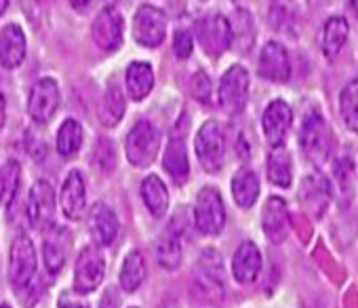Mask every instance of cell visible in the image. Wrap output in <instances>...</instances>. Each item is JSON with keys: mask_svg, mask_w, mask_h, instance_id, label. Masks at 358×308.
Masks as SVG:
<instances>
[{"mask_svg": "<svg viewBox=\"0 0 358 308\" xmlns=\"http://www.w3.org/2000/svg\"><path fill=\"white\" fill-rule=\"evenodd\" d=\"M299 146L314 165H327L335 152V135L320 110L306 112L299 127Z\"/></svg>", "mask_w": 358, "mask_h": 308, "instance_id": "6da1fadb", "label": "cell"}, {"mask_svg": "<svg viewBox=\"0 0 358 308\" xmlns=\"http://www.w3.org/2000/svg\"><path fill=\"white\" fill-rule=\"evenodd\" d=\"M196 157L205 172L217 174L226 157V135L217 120H207L196 133Z\"/></svg>", "mask_w": 358, "mask_h": 308, "instance_id": "7a4b0ae2", "label": "cell"}, {"mask_svg": "<svg viewBox=\"0 0 358 308\" xmlns=\"http://www.w3.org/2000/svg\"><path fill=\"white\" fill-rule=\"evenodd\" d=\"M160 148V131L148 122H137L127 135V159L135 167H148L158 154Z\"/></svg>", "mask_w": 358, "mask_h": 308, "instance_id": "3957f363", "label": "cell"}, {"mask_svg": "<svg viewBox=\"0 0 358 308\" xmlns=\"http://www.w3.org/2000/svg\"><path fill=\"white\" fill-rule=\"evenodd\" d=\"M196 38L207 55L220 57L232 47L230 22L222 13H209L196 22Z\"/></svg>", "mask_w": 358, "mask_h": 308, "instance_id": "277c9868", "label": "cell"}, {"mask_svg": "<svg viewBox=\"0 0 358 308\" xmlns=\"http://www.w3.org/2000/svg\"><path fill=\"white\" fill-rule=\"evenodd\" d=\"M36 274V249L28 234H17L11 245L9 279L17 291H24Z\"/></svg>", "mask_w": 358, "mask_h": 308, "instance_id": "5b68a950", "label": "cell"}, {"mask_svg": "<svg viewBox=\"0 0 358 308\" xmlns=\"http://www.w3.org/2000/svg\"><path fill=\"white\" fill-rule=\"evenodd\" d=\"M194 222L203 234L215 237L226 226V207L222 201V195L207 186L199 192L196 205H194Z\"/></svg>", "mask_w": 358, "mask_h": 308, "instance_id": "8992f818", "label": "cell"}, {"mask_svg": "<svg viewBox=\"0 0 358 308\" xmlns=\"http://www.w3.org/2000/svg\"><path fill=\"white\" fill-rule=\"evenodd\" d=\"M249 99V72L243 66H230L220 80V104L228 114H241Z\"/></svg>", "mask_w": 358, "mask_h": 308, "instance_id": "52a82bcc", "label": "cell"}, {"mask_svg": "<svg viewBox=\"0 0 358 308\" xmlns=\"http://www.w3.org/2000/svg\"><path fill=\"white\" fill-rule=\"evenodd\" d=\"M133 36L141 47H148V49L162 45V41L166 36L164 13L152 5L139 7L135 13V22H133Z\"/></svg>", "mask_w": 358, "mask_h": 308, "instance_id": "ba28073f", "label": "cell"}, {"mask_svg": "<svg viewBox=\"0 0 358 308\" xmlns=\"http://www.w3.org/2000/svg\"><path fill=\"white\" fill-rule=\"evenodd\" d=\"M103 272H106V262H103L99 247H95V245L85 247L80 251V255L76 260V268H74V291H78V293L95 291L103 281Z\"/></svg>", "mask_w": 358, "mask_h": 308, "instance_id": "9c48e42d", "label": "cell"}, {"mask_svg": "<svg viewBox=\"0 0 358 308\" xmlns=\"http://www.w3.org/2000/svg\"><path fill=\"white\" fill-rule=\"evenodd\" d=\"M293 125V110L285 99H272L262 116V131L272 148L285 146V139Z\"/></svg>", "mask_w": 358, "mask_h": 308, "instance_id": "30bf717a", "label": "cell"}, {"mask_svg": "<svg viewBox=\"0 0 358 308\" xmlns=\"http://www.w3.org/2000/svg\"><path fill=\"white\" fill-rule=\"evenodd\" d=\"M257 72L262 78L282 85L291 78V57L289 51L285 49V45H280L278 41H270L264 45L262 53H259V62H257Z\"/></svg>", "mask_w": 358, "mask_h": 308, "instance_id": "8fae6325", "label": "cell"}, {"mask_svg": "<svg viewBox=\"0 0 358 308\" xmlns=\"http://www.w3.org/2000/svg\"><path fill=\"white\" fill-rule=\"evenodd\" d=\"M299 201L312 218H322L331 205V182L322 174H310L301 182Z\"/></svg>", "mask_w": 358, "mask_h": 308, "instance_id": "7c38bea8", "label": "cell"}, {"mask_svg": "<svg viewBox=\"0 0 358 308\" xmlns=\"http://www.w3.org/2000/svg\"><path fill=\"white\" fill-rule=\"evenodd\" d=\"M122 15L114 7H106L93 22V41L103 51H116L122 45Z\"/></svg>", "mask_w": 358, "mask_h": 308, "instance_id": "4fadbf2b", "label": "cell"}, {"mask_svg": "<svg viewBox=\"0 0 358 308\" xmlns=\"http://www.w3.org/2000/svg\"><path fill=\"white\" fill-rule=\"evenodd\" d=\"M59 108V87L53 78H43L34 85L28 102V112L32 120L47 122Z\"/></svg>", "mask_w": 358, "mask_h": 308, "instance_id": "5bb4252c", "label": "cell"}, {"mask_svg": "<svg viewBox=\"0 0 358 308\" xmlns=\"http://www.w3.org/2000/svg\"><path fill=\"white\" fill-rule=\"evenodd\" d=\"M28 216L30 222L38 228L53 226L55 218V195L49 182L41 180L32 186L30 190V201H28Z\"/></svg>", "mask_w": 358, "mask_h": 308, "instance_id": "9a60e30c", "label": "cell"}, {"mask_svg": "<svg viewBox=\"0 0 358 308\" xmlns=\"http://www.w3.org/2000/svg\"><path fill=\"white\" fill-rule=\"evenodd\" d=\"M262 228L266 237L274 243H282L289 234L291 220H289V209L287 203L280 197H270L264 205L262 211Z\"/></svg>", "mask_w": 358, "mask_h": 308, "instance_id": "2e32d148", "label": "cell"}, {"mask_svg": "<svg viewBox=\"0 0 358 308\" xmlns=\"http://www.w3.org/2000/svg\"><path fill=\"white\" fill-rule=\"evenodd\" d=\"M162 163H164V169L169 172V176L175 180V184H184L190 178L188 150H186V141H184V135L179 131V127L173 131V135L169 139Z\"/></svg>", "mask_w": 358, "mask_h": 308, "instance_id": "e0dca14e", "label": "cell"}, {"mask_svg": "<svg viewBox=\"0 0 358 308\" xmlns=\"http://www.w3.org/2000/svg\"><path fill=\"white\" fill-rule=\"evenodd\" d=\"M232 272L234 279L243 285L253 283L262 272V251L255 243L245 241L238 245L234 258H232Z\"/></svg>", "mask_w": 358, "mask_h": 308, "instance_id": "ac0fdd59", "label": "cell"}, {"mask_svg": "<svg viewBox=\"0 0 358 308\" xmlns=\"http://www.w3.org/2000/svg\"><path fill=\"white\" fill-rule=\"evenodd\" d=\"M350 38V22L343 15L329 18L320 28V49L327 59H335Z\"/></svg>", "mask_w": 358, "mask_h": 308, "instance_id": "d6986e66", "label": "cell"}, {"mask_svg": "<svg viewBox=\"0 0 358 308\" xmlns=\"http://www.w3.org/2000/svg\"><path fill=\"white\" fill-rule=\"evenodd\" d=\"M62 211L68 220H80L87 211V192H85V182L78 172H72L64 186H62Z\"/></svg>", "mask_w": 358, "mask_h": 308, "instance_id": "ffe728a7", "label": "cell"}, {"mask_svg": "<svg viewBox=\"0 0 358 308\" xmlns=\"http://www.w3.org/2000/svg\"><path fill=\"white\" fill-rule=\"evenodd\" d=\"M26 57V34L20 26L9 24L0 32V64L13 70Z\"/></svg>", "mask_w": 358, "mask_h": 308, "instance_id": "44dd1931", "label": "cell"}, {"mask_svg": "<svg viewBox=\"0 0 358 308\" xmlns=\"http://www.w3.org/2000/svg\"><path fill=\"white\" fill-rule=\"evenodd\" d=\"M89 230L99 245H110L118 234V220L108 205L97 203L89 211Z\"/></svg>", "mask_w": 358, "mask_h": 308, "instance_id": "7402d4cb", "label": "cell"}, {"mask_svg": "<svg viewBox=\"0 0 358 308\" xmlns=\"http://www.w3.org/2000/svg\"><path fill=\"white\" fill-rule=\"evenodd\" d=\"M70 249V234L64 228H55L51 226V234L45 239V247H43V255H45V264L49 268L51 274H57L64 264H66V255Z\"/></svg>", "mask_w": 358, "mask_h": 308, "instance_id": "603a6c76", "label": "cell"}, {"mask_svg": "<svg viewBox=\"0 0 358 308\" xmlns=\"http://www.w3.org/2000/svg\"><path fill=\"white\" fill-rule=\"evenodd\" d=\"M268 180L278 188H289L293 182V161L285 146L272 148L268 157Z\"/></svg>", "mask_w": 358, "mask_h": 308, "instance_id": "cb8c5ba5", "label": "cell"}, {"mask_svg": "<svg viewBox=\"0 0 358 308\" xmlns=\"http://www.w3.org/2000/svg\"><path fill=\"white\" fill-rule=\"evenodd\" d=\"M154 87V70L145 62H133L127 68V93L131 99L139 102L150 95Z\"/></svg>", "mask_w": 358, "mask_h": 308, "instance_id": "d4e9b609", "label": "cell"}, {"mask_svg": "<svg viewBox=\"0 0 358 308\" xmlns=\"http://www.w3.org/2000/svg\"><path fill=\"white\" fill-rule=\"evenodd\" d=\"M141 199L154 218H162L169 209V190L158 176H150L141 182Z\"/></svg>", "mask_w": 358, "mask_h": 308, "instance_id": "484cf974", "label": "cell"}, {"mask_svg": "<svg viewBox=\"0 0 358 308\" xmlns=\"http://www.w3.org/2000/svg\"><path fill=\"white\" fill-rule=\"evenodd\" d=\"M230 22V32H232V45L238 51H249L255 43V22L253 15L247 9H236Z\"/></svg>", "mask_w": 358, "mask_h": 308, "instance_id": "4316f807", "label": "cell"}, {"mask_svg": "<svg viewBox=\"0 0 358 308\" xmlns=\"http://www.w3.org/2000/svg\"><path fill=\"white\" fill-rule=\"evenodd\" d=\"M232 197L243 209H249L255 205L259 197V180L251 169H241L232 178Z\"/></svg>", "mask_w": 358, "mask_h": 308, "instance_id": "83f0119b", "label": "cell"}, {"mask_svg": "<svg viewBox=\"0 0 358 308\" xmlns=\"http://www.w3.org/2000/svg\"><path fill=\"white\" fill-rule=\"evenodd\" d=\"M339 116L345 129L358 133V78H352L339 93Z\"/></svg>", "mask_w": 358, "mask_h": 308, "instance_id": "f1b7e54d", "label": "cell"}, {"mask_svg": "<svg viewBox=\"0 0 358 308\" xmlns=\"http://www.w3.org/2000/svg\"><path fill=\"white\" fill-rule=\"evenodd\" d=\"M145 279V262H143V255L139 251H131L124 262H122V268H120V287L124 291H135Z\"/></svg>", "mask_w": 358, "mask_h": 308, "instance_id": "f546056e", "label": "cell"}, {"mask_svg": "<svg viewBox=\"0 0 358 308\" xmlns=\"http://www.w3.org/2000/svg\"><path fill=\"white\" fill-rule=\"evenodd\" d=\"M156 255H158V262L169 270L179 266V262H182V243H179V234L175 232V228H169L160 237L156 245Z\"/></svg>", "mask_w": 358, "mask_h": 308, "instance_id": "4dcf8cb0", "label": "cell"}, {"mask_svg": "<svg viewBox=\"0 0 358 308\" xmlns=\"http://www.w3.org/2000/svg\"><path fill=\"white\" fill-rule=\"evenodd\" d=\"M124 116V95L120 91V87L112 80L108 85L106 97H103V106H101V122L106 127H114L120 122V118Z\"/></svg>", "mask_w": 358, "mask_h": 308, "instance_id": "1f68e13d", "label": "cell"}, {"mask_svg": "<svg viewBox=\"0 0 358 308\" xmlns=\"http://www.w3.org/2000/svg\"><path fill=\"white\" fill-rule=\"evenodd\" d=\"M83 146V127L78 120L68 118L64 120V125L57 131V150L64 157H72V154L78 152V148Z\"/></svg>", "mask_w": 358, "mask_h": 308, "instance_id": "d6a6232c", "label": "cell"}, {"mask_svg": "<svg viewBox=\"0 0 358 308\" xmlns=\"http://www.w3.org/2000/svg\"><path fill=\"white\" fill-rule=\"evenodd\" d=\"M333 178L337 184V190L345 197L354 190V161L350 157H341L333 165Z\"/></svg>", "mask_w": 358, "mask_h": 308, "instance_id": "836d02e7", "label": "cell"}, {"mask_svg": "<svg viewBox=\"0 0 358 308\" xmlns=\"http://www.w3.org/2000/svg\"><path fill=\"white\" fill-rule=\"evenodd\" d=\"M0 174H3V203H11L20 186V165L15 161H9L0 169Z\"/></svg>", "mask_w": 358, "mask_h": 308, "instance_id": "e575fe53", "label": "cell"}, {"mask_svg": "<svg viewBox=\"0 0 358 308\" xmlns=\"http://www.w3.org/2000/svg\"><path fill=\"white\" fill-rule=\"evenodd\" d=\"M190 91L201 104L211 102V78L205 72H196L190 80Z\"/></svg>", "mask_w": 358, "mask_h": 308, "instance_id": "d590c367", "label": "cell"}, {"mask_svg": "<svg viewBox=\"0 0 358 308\" xmlns=\"http://www.w3.org/2000/svg\"><path fill=\"white\" fill-rule=\"evenodd\" d=\"M95 161L103 172H110L114 167V148L108 139H99L95 146Z\"/></svg>", "mask_w": 358, "mask_h": 308, "instance_id": "8d00e7d4", "label": "cell"}, {"mask_svg": "<svg viewBox=\"0 0 358 308\" xmlns=\"http://www.w3.org/2000/svg\"><path fill=\"white\" fill-rule=\"evenodd\" d=\"M173 51L179 59H186L192 55V34L188 30H177L173 38Z\"/></svg>", "mask_w": 358, "mask_h": 308, "instance_id": "74e56055", "label": "cell"}, {"mask_svg": "<svg viewBox=\"0 0 358 308\" xmlns=\"http://www.w3.org/2000/svg\"><path fill=\"white\" fill-rule=\"evenodd\" d=\"M70 5H72L76 11H80V13H83V11H87V9L93 5V0H70Z\"/></svg>", "mask_w": 358, "mask_h": 308, "instance_id": "f35d334b", "label": "cell"}, {"mask_svg": "<svg viewBox=\"0 0 358 308\" xmlns=\"http://www.w3.org/2000/svg\"><path fill=\"white\" fill-rule=\"evenodd\" d=\"M5 118H7V110H5V97L0 93V129L5 127Z\"/></svg>", "mask_w": 358, "mask_h": 308, "instance_id": "ab89813d", "label": "cell"}, {"mask_svg": "<svg viewBox=\"0 0 358 308\" xmlns=\"http://www.w3.org/2000/svg\"><path fill=\"white\" fill-rule=\"evenodd\" d=\"M348 9H350L352 18L358 22V0H348Z\"/></svg>", "mask_w": 358, "mask_h": 308, "instance_id": "60d3db41", "label": "cell"}, {"mask_svg": "<svg viewBox=\"0 0 358 308\" xmlns=\"http://www.w3.org/2000/svg\"><path fill=\"white\" fill-rule=\"evenodd\" d=\"M7 5H9V0H0V15L7 11Z\"/></svg>", "mask_w": 358, "mask_h": 308, "instance_id": "b9f144b4", "label": "cell"}, {"mask_svg": "<svg viewBox=\"0 0 358 308\" xmlns=\"http://www.w3.org/2000/svg\"><path fill=\"white\" fill-rule=\"evenodd\" d=\"M62 308H87L85 304H62Z\"/></svg>", "mask_w": 358, "mask_h": 308, "instance_id": "7bdbcfd3", "label": "cell"}, {"mask_svg": "<svg viewBox=\"0 0 358 308\" xmlns=\"http://www.w3.org/2000/svg\"><path fill=\"white\" fill-rule=\"evenodd\" d=\"M0 203H3V174H0Z\"/></svg>", "mask_w": 358, "mask_h": 308, "instance_id": "ee69618b", "label": "cell"}, {"mask_svg": "<svg viewBox=\"0 0 358 308\" xmlns=\"http://www.w3.org/2000/svg\"><path fill=\"white\" fill-rule=\"evenodd\" d=\"M0 308H11V306H7V304H0Z\"/></svg>", "mask_w": 358, "mask_h": 308, "instance_id": "f6af8a7d", "label": "cell"}]
</instances>
